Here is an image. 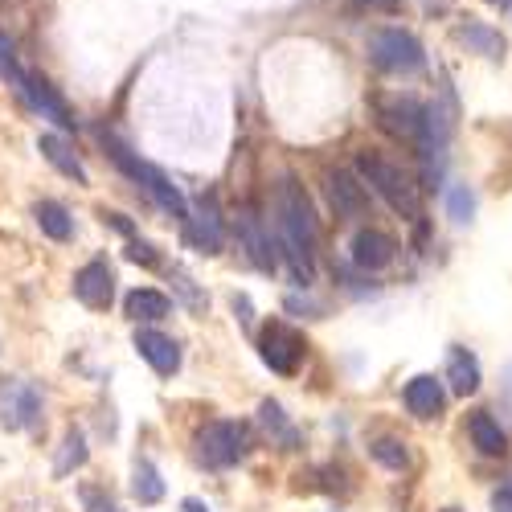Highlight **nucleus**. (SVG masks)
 I'll return each instance as SVG.
<instances>
[{
    "instance_id": "9b49d317",
    "label": "nucleus",
    "mask_w": 512,
    "mask_h": 512,
    "mask_svg": "<svg viewBox=\"0 0 512 512\" xmlns=\"http://www.w3.org/2000/svg\"><path fill=\"white\" fill-rule=\"evenodd\" d=\"M13 87L29 99V107H33V111H41V119H54L58 127H74V111L66 107V99H62V95H58V91H54L41 74L21 70V74L13 78Z\"/></svg>"
},
{
    "instance_id": "423d86ee",
    "label": "nucleus",
    "mask_w": 512,
    "mask_h": 512,
    "mask_svg": "<svg viewBox=\"0 0 512 512\" xmlns=\"http://www.w3.org/2000/svg\"><path fill=\"white\" fill-rule=\"evenodd\" d=\"M259 357L271 373L279 377H295L308 357V340L300 328H291L287 320H271L263 332H259Z\"/></svg>"
},
{
    "instance_id": "c85d7f7f",
    "label": "nucleus",
    "mask_w": 512,
    "mask_h": 512,
    "mask_svg": "<svg viewBox=\"0 0 512 512\" xmlns=\"http://www.w3.org/2000/svg\"><path fill=\"white\" fill-rule=\"evenodd\" d=\"M123 259H127V263H140V267H156V263H160V254H156V246L144 242V238H127Z\"/></svg>"
},
{
    "instance_id": "f704fd0d",
    "label": "nucleus",
    "mask_w": 512,
    "mask_h": 512,
    "mask_svg": "<svg viewBox=\"0 0 512 512\" xmlns=\"http://www.w3.org/2000/svg\"><path fill=\"white\" fill-rule=\"evenodd\" d=\"M230 304H234L238 320H242V324H250V300H246V295H238V291H234V295H230Z\"/></svg>"
},
{
    "instance_id": "e433bc0d",
    "label": "nucleus",
    "mask_w": 512,
    "mask_h": 512,
    "mask_svg": "<svg viewBox=\"0 0 512 512\" xmlns=\"http://www.w3.org/2000/svg\"><path fill=\"white\" fill-rule=\"evenodd\" d=\"M488 5H508V0H488Z\"/></svg>"
},
{
    "instance_id": "4c0bfd02",
    "label": "nucleus",
    "mask_w": 512,
    "mask_h": 512,
    "mask_svg": "<svg viewBox=\"0 0 512 512\" xmlns=\"http://www.w3.org/2000/svg\"><path fill=\"white\" fill-rule=\"evenodd\" d=\"M443 512H463V508H443Z\"/></svg>"
},
{
    "instance_id": "1a4fd4ad",
    "label": "nucleus",
    "mask_w": 512,
    "mask_h": 512,
    "mask_svg": "<svg viewBox=\"0 0 512 512\" xmlns=\"http://www.w3.org/2000/svg\"><path fill=\"white\" fill-rule=\"evenodd\" d=\"M185 238L189 246H197L201 254H222L226 246V222H222V209L213 197H201L193 209H189V218H185Z\"/></svg>"
},
{
    "instance_id": "39448f33",
    "label": "nucleus",
    "mask_w": 512,
    "mask_h": 512,
    "mask_svg": "<svg viewBox=\"0 0 512 512\" xmlns=\"http://www.w3.org/2000/svg\"><path fill=\"white\" fill-rule=\"evenodd\" d=\"M369 62L386 74H418L426 66V54H422V41L406 29H373Z\"/></svg>"
},
{
    "instance_id": "2f4dec72",
    "label": "nucleus",
    "mask_w": 512,
    "mask_h": 512,
    "mask_svg": "<svg viewBox=\"0 0 512 512\" xmlns=\"http://www.w3.org/2000/svg\"><path fill=\"white\" fill-rule=\"evenodd\" d=\"M82 500H87V512H123V508H119L111 496H103V492H87Z\"/></svg>"
},
{
    "instance_id": "473e14b6",
    "label": "nucleus",
    "mask_w": 512,
    "mask_h": 512,
    "mask_svg": "<svg viewBox=\"0 0 512 512\" xmlns=\"http://www.w3.org/2000/svg\"><path fill=\"white\" fill-rule=\"evenodd\" d=\"M492 512H512V476L492 492Z\"/></svg>"
},
{
    "instance_id": "20e7f679",
    "label": "nucleus",
    "mask_w": 512,
    "mask_h": 512,
    "mask_svg": "<svg viewBox=\"0 0 512 512\" xmlns=\"http://www.w3.org/2000/svg\"><path fill=\"white\" fill-rule=\"evenodd\" d=\"M197 447V463L209 467V472H226V467H238L250 447H254V435H250V426L246 422H234V418H218V422H209L197 431L193 439Z\"/></svg>"
},
{
    "instance_id": "5701e85b",
    "label": "nucleus",
    "mask_w": 512,
    "mask_h": 512,
    "mask_svg": "<svg viewBox=\"0 0 512 512\" xmlns=\"http://www.w3.org/2000/svg\"><path fill=\"white\" fill-rule=\"evenodd\" d=\"M369 459L373 463H381V467H386V472H410V443L406 439H398V435H377L373 443H369Z\"/></svg>"
},
{
    "instance_id": "b1692460",
    "label": "nucleus",
    "mask_w": 512,
    "mask_h": 512,
    "mask_svg": "<svg viewBox=\"0 0 512 512\" xmlns=\"http://www.w3.org/2000/svg\"><path fill=\"white\" fill-rule=\"evenodd\" d=\"M87 435L78 431V426H70V431L62 435V447H58V455H54V480H66L70 472H78L82 463H87Z\"/></svg>"
},
{
    "instance_id": "2eb2a0df",
    "label": "nucleus",
    "mask_w": 512,
    "mask_h": 512,
    "mask_svg": "<svg viewBox=\"0 0 512 512\" xmlns=\"http://www.w3.org/2000/svg\"><path fill=\"white\" fill-rule=\"evenodd\" d=\"M328 201L340 218L357 222L369 213V185L361 177H353L349 168H336V173H328Z\"/></svg>"
},
{
    "instance_id": "aec40b11",
    "label": "nucleus",
    "mask_w": 512,
    "mask_h": 512,
    "mask_svg": "<svg viewBox=\"0 0 512 512\" xmlns=\"http://www.w3.org/2000/svg\"><path fill=\"white\" fill-rule=\"evenodd\" d=\"M123 312H127V320H136V324H156V320H164L168 312H173V300H168L164 291H156V287H136V291H127Z\"/></svg>"
},
{
    "instance_id": "c9c22d12",
    "label": "nucleus",
    "mask_w": 512,
    "mask_h": 512,
    "mask_svg": "<svg viewBox=\"0 0 512 512\" xmlns=\"http://www.w3.org/2000/svg\"><path fill=\"white\" fill-rule=\"evenodd\" d=\"M181 512H209V504L197 500V496H185V500H181Z\"/></svg>"
},
{
    "instance_id": "9d476101",
    "label": "nucleus",
    "mask_w": 512,
    "mask_h": 512,
    "mask_svg": "<svg viewBox=\"0 0 512 512\" xmlns=\"http://www.w3.org/2000/svg\"><path fill=\"white\" fill-rule=\"evenodd\" d=\"M74 300L91 312H107L115 300V271L107 259H91L87 267L74 271Z\"/></svg>"
},
{
    "instance_id": "bb28decb",
    "label": "nucleus",
    "mask_w": 512,
    "mask_h": 512,
    "mask_svg": "<svg viewBox=\"0 0 512 512\" xmlns=\"http://www.w3.org/2000/svg\"><path fill=\"white\" fill-rule=\"evenodd\" d=\"M447 218L455 226H472V218H476V189L472 185H451L447 189Z\"/></svg>"
},
{
    "instance_id": "ddd939ff",
    "label": "nucleus",
    "mask_w": 512,
    "mask_h": 512,
    "mask_svg": "<svg viewBox=\"0 0 512 512\" xmlns=\"http://www.w3.org/2000/svg\"><path fill=\"white\" fill-rule=\"evenodd\" d=\"M402 402H406V410H410L418 422L443 418V410H447L443 377H435V373H418V377H410V381H406V390H402Z\"/></svg>"
},
{
    "instance_id": "4468645a",
    "label": "nucleus",
    "mask_w": 512,
    "mask_h": 512,
    "mask_svg": "<svg viewBox=\"0 0 512 512\" xmlns=\"http://www.w3.org/2000/svg\"><path fill=\"white\" fill-rule=\"evenodd\" d=\"M349 259H353V267H361V271H386V267L398 259V242H394L386 230L365 226V230L353 234Z\"/></svg>"
},
{
    "instance_id": "f03ea898",
    "label": "nucleus",
    "mask_w": 512,
    "mask_h": 512,
    "mask_svg": "<svg viewBox=\"0 0 512 512\" xmlns=\"http://www.w3.org/2000/svg\"><path fill=\"white\" fill-rule=\"evenodd\" d=\"M357 177L386 201L394 213H402L406 222H418L422 218V193H418V181L406 173L402 164L386 160L381 152H361L357 156Z\"/></svg>"
},
{
    "instance_id": "dca6fc26",
    "label": "nucleus",
    "mask_w": 512,
    "mask_h": 512,
    "mask_svg": "<svg viewBox=\"0 0 512 512\" xmlns=\"http://www.w3.org/2000/svg\"><path fill=\"white\" fill-rule=\"evenodd\" d=\"M136 353L160 373V377H173L181 369V345L168 332L160 328H140L136 332Z\"/></svg>"
},
{
    "instance_id": "f257e3e1",
    "label": "nucleus",
    "mask_w": 512,
    "mask_h": 512,
    "mask_svg": "<svg viewBox=\"0 0 512 512\" xmlns=\"http://www.w3.org/2000/svg\"><path fill=\"white\" fill-rule=\"evenodd\" d=\"M275 230H279V250L291 263V275L300 287L316 283V209L295 177H283L275 185Z\"/></svg>"
},
{
    "instance_id": "393cba45",
    "label": "nucleus",
    "mask_w": 512,
    "mask_h": 512,
    "mask_svg": "<svg viewBox=\"0 0 512 512\" xmlns=\"http://www.w3.org/2000/svg\"><path fill=\"white\" fill-rule=\"evenodd\" d=\"M132 496L144 508L164 500V480H160V467L152 459H136V467H132Z\"/></svg>"
},
{
    "instance_id": "f8f14e48",
    "label": "nucleus",
    "mask_w": 512,
    "mask_h": 512,
    "mask_svg": "<svg viewBox=\"0 0 512 512\" xmlns=\"http://www.w3.org/2000/svg\"><path fill=\"white\" fill-rule=\"evenodd\" d=\"M377 119L386 132L402 136V140H418L422 136V123H426V107L414 95H390L377 103Z\"/></svg>"
},
{
    "instance_id": "cd10ccee",
    "label": "nucleus",
    "mask_w": 512,
    "mask_h": 512,
    "mask_svg": "<svg viewBox=\"0 0 512 512\" xmlns=\"http://www.w3.org/2000/svg\"><path fill=\"white\" fill-rule=\"evenodd\" d=\"M168 283H173V287L185 295V304H189L193 312H205V308H209V295H205V291H197V287H193V279H189L181 267L168 271Z\"/></svg>"
},
{
    "instance_id": "f3484780",
    "label": "nucleus",
    "mask_w": 512,
    "mask_h": 512,
    "mask_svg": "<svg viewBox=\"0 0 512 512\" xmlns=\"http://www.w3.org/2000/svg\"><path fill=\"white\" fill-rule=\"evenodd\" d=\"M443 381L451 386V394H459V398L476 394V390H480V381H484L476 353H472V349H463V345H451V349H447V373H443Z\"/></svg>"
},
{
    "instance_id": "7ed1b4c3",
    "label": "nucleus",
    "mask_w": 512,
    "mask_h": 512,
    "mask_svg": "<svg viewBox=\"0 0 512 512\" xmlns=\"http://www.w3.org/2000/svg\"><path fill=\"white\" fill-rule=\"evenodd\" d=\"M103 144H107L111 160L119 164V173L132 177V181H136V185L156 201V209H164L168 218H177V222H185V218H189V201H185V193H181L173 181H168L164 168H156V164L140 160L132 148L119 144V140H115V136H107V132H103Z\"/></svg>"
},
{
    "instance_id": "72a5a7b5",
    "label": "nucleus",
    "mask_w": 512,
    "mask_h": 512,
    "mask_svg": "<svg viewBox=\"0 0 512 512\" xmlns=\"http://www.w3.org/2000/svg\"><path fill=\"white\" fill-rule=\"evenodd\" d=\"M361 9H373V13H398L402 0H357Z\"/></svg>"
},
{
    "instance_id": "4be33fe9",
    "label": "nucleus",
    "mask_w": 512,
    "mask_h": 512,
    "mask_svg": "<svg viewBox=\"0 0 512 512\" xmlns=\"http://www.w3.org/2000/svg\"><path fill=\"white\" fill-rule=\"evenodd\" d=\"M33 222H37V230L46 234V238H54V242H70L74 238V218H70V209L62 205V201H37L33 205Z\"/></svg>"
},
{
    "instance_id": "7c9ffc66",
    "label": "nucleus",
    "mask_w": 512,
    "mask_h": 512,
    "mask_svg": "<svg viewBox=\"0 0 512 512\" xmlns=\"http://www.w3.org/2000/svg\"><path fill=\"white\" fill-rule=\"evenodd\" d=\"M99 218H103V226H111V230H119V234H127V238H136V226H132V222H127V218H123V213H115V209H103V213H99Z\"/></svg>"
},
{
    "instance_id": "6ab92c4d",
    "label": "nucleus",
    "mask_w": 512,
    "mask_h": 512,
    "mask_svg": "<svg viewBox=\"0 0 512 512\" xmlns=\"http://www.w3.org/2000/svg\"><path fill=\"white\" fill-rule=\"evenodd\" d=\"M37 152L46 156V160H50V164L58 168L62 177H70L74 185H91V173H87V164L78 160V152H74V148H70V144L62 140V136H41V140H37Z\"/></svg>"
},
{
    "instance_id": "0eeeda50",
    "label": "nucleus",
    "mask_w": 512,
    "mask_h": 512,
    "mask_svg": "<svg viewBox=\"0 0 512 512\" xmlns=\"http://www.w3.org/2000/svg\"><path fill=\"white\" fill-rule=\"evenodd\" d=\"M46 398L25 377H0V426L5 431H37Z\"/></svg>"
},
{
    "instance_id": "6e6552de",
    "label": "nucleus",
    "mask_w": 512,
    "mask_h": 512,
    "mask_svg": "<svg viewBox=\"0 0 512 512\" xmlns=\"http://www.w3.org/2000/svg\"><path fill=\"white\" fill-rule=\"evenodd\" d=\"M234 234H238V242H242V250H246V259L259 267L263 275H275V271H279V242L271 238L267 222L259 218V209H254V205H242V209H238Z\"/></svg>"
},
{
    "instance_id": "412c9836",
    "label": "nucleus",
    "mask_w": 512,
    "mask_h": 512,
    "mask_svg": "<svg viewBox=\"0 0 512 512\" xmlns=\"http://www.w3.org/2000/svg\"><path fill=\"white\" fill-rule=\"evenodd\" d=\"M455 41L459 46H467L472 54H480V58H492V62H500L504 58V37L492 29V25H484V21H467V25H459L455 29Z\"/></svg>"
},
{
    "instance_id": "a878e982",
    "label": "nucleus",
    "mask_w": 512,
    "mask_h": 512,
    "mask_svg": "<svg viewBox=\"0 0 512 512\" xmlns=\"http://www.w3.org/2000/svg\"><path fill=\"white\" fill-rule=\"evenodd\" d=\"M259 422L267 426V435H275L283 447H295V443H300V431H295V426L287 422V414H283V406H279V402H271V398H267V402L259 406Z\"/></svg>"
},
{
    "instance_id": "a211bd4d",
    "label": "nucleus",
    "mask_w": 512,
    "mask_h": 512,
    "mask_svg": "<svg viewBox=\"0 0 512 512\" xmlns=\"http://www.w3.org/2000/svg\"><path fill=\"white\" fill-rule=\"evenodd\" d=\"M467 435H472V447L480 455H508V435H504V426L492 418V410H472V418H467Z\"/></svg>"
},
{
    "instance_id": "c756f323",
    "label": "nucleus",
    "mask_w": 512,
    "mask_h": 512,
    "mask_svg": "<svg viewBox=\"0 0 512 512\" xmlns=\"http://www.w3.org/2000/svg\"><path fill=\"white\" fill-rule=\"evenodd\" d=\"M0 74L5 78H17L21 74V62H17V50H13V41L0 33Z\"/></svg>"
}]
</instances>
